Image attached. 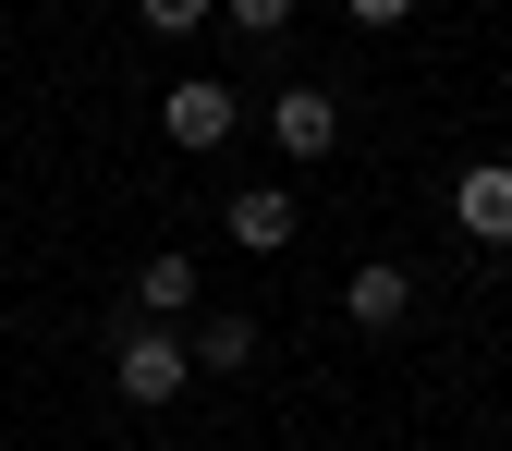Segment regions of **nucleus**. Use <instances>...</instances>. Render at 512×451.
<instances>
[{"label": "nucleus", "instance_id": "nucleus-5", "mask_svg": "<svg viewBox=\"0 0 512 451\" xmlns=\"http://www.w3.org/2000/svg\"><path fill=\"white\" fill-rule=\"evenodd\" d=\"M220 232H232L244 256H281V244H293L305 220H293V196H281V183H244V196L220 208Z\"/></svg>", "mask_w": 512, "mask_h": 451}, {"label": "nucleus", "instance_id": "nucleus-2", "mask_svg": "<svg viewBox=\"0 0 512 451\" xmlns=\"http://www.w3.org/2000/svg\"><path fill=\"white\" fill-rule=\"evenodd\" d=\"M232 122H244V98H232L220 74H183V86L159 98V135H171L183 159H208V147H232Z\"/></svg>", "mask_w": 512, "mask_h": 451}, {"label": "nucleus", "instance_id": "nucleus-4", "mask_svg": "<svg viewBox=\"0 0 512 451\" xmlns=\"http://www.w3.org/2000/svg\"><path fill=\"white\" fill-rule=\"evenodd\" d=\"M342 317H354V330H403V317H415V269H391V256H366V269L342 281Z\"/></svg>", "mask_w": 512, "mask_h": 451}, {"label": "nucleus", "instance_id": "nucleus-11", "mask_svg": "<svg viewBox=\"0 0 512 451\" xmlns=\"http://www.w3.org/2000/svg\"><path fill=\"white\" fill-rule=\"evenodd\" d=\"M342 13H354V25H403L415 0H342Z\"/></svg>", "mask_w": 512, "mask_h": 451}, {"label": "nucleus", "instance_id": "nucleus-3", "mask_svg": "<svg viewBox=\"0 0 512 451\" xmlns=\"http://www.w3.org/2000/svg\"><path fill=\"white\" fill-rule=\"evenodd\" d=\"M269 147H281V159H330V147H342V98H330V86H281V98H269Z\"/></svg>", "mask_w": 512, "mask_h": 451}, {"label": "nucleus", "instance_id": "nucleus-6", "mask_svg": "<svg viewBox=\"0 0 512 451\" xmlns=\"http://www.w3.org/2000/svg\"><path fill=\"white\" fill-rule=\"evenodd\" d=\"M452 220H464L476 244H512V159H476V171L452 183Z\"/></svg>", "mask_w": 512, "mask_h": 451}, {"label": "nucleus", "instance_id": "nucleus-8", "mask_svg": "<svg viewBox=\"0 0 512 451\" xmlns=\"http://www.w3.org/2000/svg\"><path fill=\"white\" fill-rule=\"evenodd\" d=\"M183 342H196V366H208V378H244V366H256V317H196Z\"/></svg>", "mask_w": 512, "mask_h": 451}, {"label": "nucleus", "instance_id": "nucleus-10", "mask_svg": "<svg viewBox=\"0 0 512 451\" xmlns=\"http://www.w3.org/2000/svg\"><path fill=\"white\" fill-rule=\"evenodd\" d=\"M220 13H232L244 37H281V25H293V0H220Z\"/></svg>", "mask_w": 512, "mask_h": 451}, {"label": "nucleus", "instance_id": "nucleus-9", "mask_svg": "<svg viewBox=\"0 0 512 451\" xmlns=\"http://www.w3.org/2000/svg\"><path fill=\"white\" fill-rule=\"evenodd\" d=\"M135 13H147V37H196V25L220 13V0H135Z\"/></svg>", "mask_w": 512, "mask_h": 451}, {"label": "nucleus", "instance_id": "nucleus-7", "mask_svg": "<svg viewBox=\"0 0 512 451\" xmlns=\"http://www.w3.org/2000/svg\"><path fill=\"white\" fill-rule=\"evenodd\" d=\"M135 317H159V330H171V317H196V256H147V269H135Z\"/></svg>", "mask_w": 512, "mask_h": 451}, {"label": "nucleus", "instance_id": "nucleus-1", "mask_svg": "<svg viewBox=\"0 0 512 451\" xmlns=\"http://www.w3.org/2000/svg\"><path fill=\"white\" fill-rule=\"evenodd\" d=\"M183 378H196V342L159 330V317H135V330H122V354H110V391L159 415V403H183Z\"/></svg>", "mask_w": 512, "mask_h": 451}]
</instances>
